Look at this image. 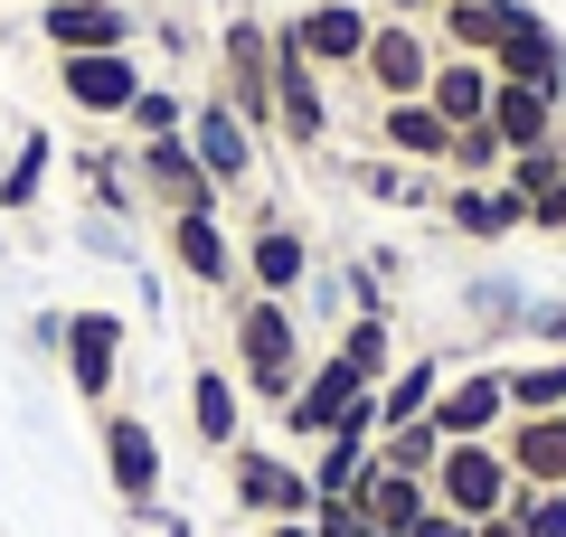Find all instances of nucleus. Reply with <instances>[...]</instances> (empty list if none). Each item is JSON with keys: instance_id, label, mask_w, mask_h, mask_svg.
Returning a JSON list of instances; mask_svg holds the SVG:
<instances>
[{"instance_id": "nucleus-1", "label": "nucleus", "mask_w": 566, "mask_h": 537, "mask_svg": "<svg viewBox=\"0 0 566 537\" xmlns=\"http://www.w3.org/2000/svg\"><path fill=\"white\" fill-rule=\"evenodd\" d=\"M227 368H237V387H245V406H264L274 415L293 387H303V368H312V330H303V312L293 302H274V293H227Z\"/></svg>"}, {"instance_id": "nucleus-2", "label": "nucleus", "mask_w": 566, "mask_h": 537, "mask_svg": "<svg viewBox=\"0 0 566 537\" xmlns=\"http://www.w3.org/2000/svg\"><path fill=\"white\" fill-rule=\"evenodd\" d=\"M312 274H322L312 227L293 218V208H255L245 236H237V283H245V293H274V302H303Z\"/></svg>"}, {"instance_id": "nucleus-3", "label": "nucleus", "mask_w": 566, "mask_h": 537, "mask_svg": "<svg viewBox=\"0 0 566 537\" xmlns=\"http://www.w3.org/2000/svg\"><path fill=\"white\" fill-rule=\"evenodd\" d=\"M227 499H237L245 528L312 518V472H303V453H283V443H237V453H227Z\"/></svg>"}, {"instance_id": "nucleus-4", "label": "nucleus", "mask_w": 566, "mask_h": 537, "mask_svg": "<svg viewBox=\"0 0 566 537\" xmlns=\"http://www.w3.org/2000/svg\"><path fill=\"white\" fill-rule=\"evenodd\" d=\"M218 104L245 123V133H274V29L245 10V20L218 29Z\"/></svg>"}, {"instance_id": "nucleus-5", "label": "nucleus", "mask_w": 566, "mask_h": 537, "mask_svg": "<svg viewBox=\"0 0 566 537\" xmlns=\"http://www.w3.org/2000/svg\"><path fill=\"white\" fill-rule=\"evenodd\" d=\"M95 462H104V491H114L123 509L161 499V481H170L161 424H151V415H133V406H104V415H95Z\"/></svg>"}, {"instance_id": "nucleus-6", "label": "nucleus", "mask_w": 566, "mask_h": 537, "mask_svg": "<svg viewBox=\"0 0 566 537\" xmlns=\"http://www.w3.org/2000/svg\"><path fill=\"white\" fill-rule=\"evenodd\" d=\"M123 339H133V320L123 312H104V302H85V312H66V339H57V368H66V387H76V406H114V387H123Z\"/></svg>"}, {"instance_id": "nucleus-7", "label": "nucleus", "mask_w": 566, "mask_h": 537, "mask_svg": "<svg viewBox=\"0 0 566 537\" xmlns=\"http://www.w3.org/2000/svg\"><path fill=\"white\" fill-rule=\"evenodd\" d=\"M510 491H520V472H510L501 434H491V443H444V462H434V509H453V518H501Z\"/></svg>"}, {"instance_id": "nucleus-8", "label": "nucleus", "mask_w": 566, "mask_h": 537, "mask_svg": "<svg viewBox=\"0 0 566 537\" xmlns=\"http://www.w3.org/2000/svg\"><path fill=\"white\" fill-rule=\"evenodd\" d=\"M434 29L424 20H397V10H378V29H368V57H359V85L378 104H406V95H424V76H434Z\"/></svg>"}, {"instance_id": "nucleus-9", "label": "nucleus", "mask_w": 566, "mask_h": 537, "mask_svg": "<svg viewBox=\"0 0 566 537\" xmlns=\"http://www.w3.org/2000/svg\"><path fill=\"white\" fill-rule=\"evenodd\" d=\"M161 255L180 283H199V293H237V227H227V208H180V218H161Z\"/></svg>"}, {"instance_id": "nucleus-10", "label": "nucleus", "mask_w": 566, "mask_h": 537, "mask_svg": "<svg viewBox=\"0 0 566 537\" xmlns=\"http://www.w3.org/2000/svg\"><path fill=\"white\" fill-rule=\"evenodd\" d=\"M274 141H293V151H322L331 141V76L283 29H274Z\"/></svg>"}, {"instance_id": "nucleus-11", "label": "nucleus", "mask_w": 566, "mask_h": 537, "mask_svg": "<svg viewBox=\"0 0 566 537\" xmlns=\"http://www.w3.org/2000/svg\"><path fill=\"white\" fill-rule=\"evenodd\" d=\"M424 424H434L444 443H491V434L510 424V378H501V358H472V368H453Z\"/></svg>"}, {"instance_id": "nucleus-12", "label": "nucleus", "mask_w": 566, "mask_h": 537, "mask_svg": "<svg viewBox=\"0 0 566 537\" xmlns=\"http://www.w3.org/2000/svg\"><path fill=\"white\" fill-rule=\"evenodd\" d=\"M151 85V66H142V48H104V57H57V95L76 104L85 123H123L133 114V95Z\"/></svg>"}, {"instance_id": "nucleus-13", "label": "nucleus", "mask_w": 566, "mask_h": 537, "mask_svg": "<svg viewBox=\"0 0 566 537\" xmlns=\"http://www.w3.org/2000/svg\"><path fill=\"white\" fill-rule=\"evenodd\" d=\"M133 179H142V208L151 218H180V208H227L218 179L199 170V151H189V133L170 141H133Z\"/></svg>"}, {"instance_id": "nucleus-14", "label": "nucleus", "mask_w": 566, "mask_h": 537, "mask_svg": "<svg viewBox=\"0 0 566 537\" xmlns=\"http://www.w3.org/2000/svg\"><path fill=\"white\" fill-rule=\"evenodd\" d=\"M189 151H199V170L218 179V199H237V189H255V160H264V141L245 133V123L227 114L218 95H199V104H189Z\"/></svg>"}, {"instance_id": "nucleus-15", "label": "nucleus", "mask_w": 566, "mask_h": 537, "mask_svg": "<svg viewBox=\"0 0 566 537\" xmlns=\"http://www.w3.org/2000/svg\"><path fill=\"white\" fill-rule=\"evenodd\" d=\"M368 29H378V10H349V0H312L303 20H283V39L303 48V57L322 66V76H359Z\"/></svg>"}, {"instance_id": "nucleus-16", "label": "nucleus", "mask_w": 566, "mask_h": 537, "mask_svg": "<svg viewBox=\"0 0 566 537\" xmlns=\"http://www.w3.org/2000/svg\"><path fill=\"white\" fill-rule=\"evenodd\" d=\"M39 39L57 48V57H104V48H142V20L123 0H48Z\"/></svg>"}, {"instance_id": "nucleus-17", "label": "nucleus", "mask_w": 566, "mask_h": 537, "mask_svg": "<svg viewBox=\"0 0 566 537\" xmlns=\"http://www.w3.org/2000/svg\"><path fill=\"white\" fill-rule=\"evenodd\" d=\"M434 208H444V227H453V236H472V245H510V236H528V199L510 189V179H453Z\"/></svg>"}, {"instance_id": "nucleus-18", "label": "nucleus", "mask_w": 566, "mask_h": 537, "mask_svg": "<svg viewBox=\"0 0 566 537\" xmlns=\"http://www.w3.org/2000/svg\"><path fill=\"white\" fill-rule=\"evenodd\" d=\"M189 443L218 453V462L245 443V387H237L227 358H199V368H189Z\"/></svg>"}, {"instance_id": "nucleus-19", "label": "nucleus", "mask_w": 566, "mask_h": 537, "mask_svg": "<svg viewBox=\"0 0 566 537\" xmlns=\"http://www.w3.org/2000/svg\"><path fill=\"white\" fill-rule=\"evenodd\" d=\"M491 76H501V85H538V95L566 104V29L547 20V10H528V20L491 48Z\"/></svg>"}, {"instance_id": "nucleus-20", "label": "nucleus", "mask_w": 566, "mask_h": 537, "mask_svg": "<svg viewBox=\"0 0 566 537\" xmlns=\"http://www.w3.org/2000/svg\"><path fill=\"white\" fill-rule=\"evenodd\" d=\"M349 509H359L378 537H406L424 509H434V481H416V472H397V462L368 453V472H359V491H349Z\"/></svg>"}, {"instance_id": "nucleus-21", "label": "nucleus", "mask_w": 566, "mask_h": 537, "mask_svg": "<svg viewBox=\"0 0 566 537\" xmlns=\"http://www.w3.org/2000/svg\"><path fill=\"white\" fill-rule=\"evenodd\" d=\"M528 10H538V0H444V10H434V48H453V57H482V66H491V48H501Z\"/></svg>"}, {"instance_id": "nucleus-22", "label": "nucleus", "mask_w": 566, "mask_h": 537, "mask_svg": "<svg viewBox=\"0 0 566 537\" xmlns=\"http://www.w3.org/2000/svg\"><path fill=\"white\" fill-rule=\"evenodd\" d=\"M378 151H387V160H406V170H444V151H453V123L434 114L424 95L378 104Z\"/></svg>"}, {"instance_id": "nucleus-23", "label": "nucleus", "mask_w": 566, "mask_h": 537, "mask_svg": "<svg viewBox=\"0 0 566 537\" xmlns=\"http://www.w3.org/2000/svg\"><path fill=\"white\" fill-rule=\"evenodd\" d=\"M501 453L520 472V491H566V415H510Z\"/></svg>"}, {"instance_id": "nucleus-24", "label": "nucleus", "mask_w": 566, "mask_h": 537, "mask_svg": "<svg viewBox=\"0 0 566 537\" xmlns=\"http://www.w3.org/2000/svg\"><path fill=\"white\" fill-rule=\"evenodd\" d=\"M491 85H501V76H491L482 57H453V48H444V57H434V76H424V104H434V114L463 133V123L491 114Z\"/></svg>"}, {"instance_id": "nucleus-25", "label": "nucleus", "mask_w": 566, "mask_h": 537, "mask_svg": "<svg viewBox=\"0 0 566 537\" xmlns=\"http://www.w3.org/2000/svg\"><path fill=\"white\" fill-rule=\"evenodd\" d=\"M444 378H453V358H434V349L397 358V378L378 387V434H387V424H424V415H434V397H444Z\"/></svg>"}, {"instance_id": "nucleus-26", "label": "nucleus", "mask_w": 566, "mask_h": 537, "mask_svg": "<svg viewBox=\"0 0 566 537\" xmlns=\"http://www.w3.org/2000/svg\"><path fill=\"white\" fill-rule=\"evenodd\" d=\"M331 358H349L359 387H387L397 378V312H349L340 339H331Z\"/></svg>"}, {"instance_id": "nucleus-27", "label": "nucleus", "mask_w": 566, "mask_h": 537, "mask_svg": "<svg viewBox=\"0 0 566 537\" xmlns=\"http://www.w3.org/2000/svg\"><path fill=\"white\" fill-rule=\"evenodd\" d=\"M557 95H538V85H491V133L510 141V151H538V141H557Z\"/></svg>"}, {"instance_id": "nucleus-28", "label": "nucleus", "mask_w": 566, "mask_h": 537, "mask_svg": "<svg viewBox=\"0 0 566 537\" xmlns=\"http://www.w3.org/2000/svg\"><path fill=\"white\" fill-rule=\"evenodd\" d=\"M48 170H57V133H39V123H20V151L0 160V218H29L48 189Z\"/></svg>"}, {"instance_id": "nucleus-29", "label": "nucleus", "mask_w": 566, "mask_h": 537, "mask_svg": "<svg viewBox=\"0 0 566 537\" xmlns=\"http://www.w3.org/2000/svg\"><path fill=\"white\" fill-rule=\"evenodd\" d=\"M76 179H85V199H95L104 218H151V208H142V179H133V141H123V151H76Z\"/></svg>"}, {"instance_id": "nucleus-30", "label": "nucleus", "mask_w": 566, "mask_h": 537, "mask_svg": "<svg viewBox=\"0 0 566 537\" xmlns=\"http://www.w3.org/2000/svg\"><path fill=\"white\" fill-rule=\"evenodd\" d=\"M510 415H566V349H538V358H510Z\"/></svg>"}, {"instance_id": "nucleus-31", "label": "nucleus", "mask_w": 566, "mask_h": 537, "mask_svg": "<svg viewBox=\"0 0 566 537\" xmlns=\"http://www.w3.org/2000/svg\"><path fill=\"white\" fill-rule=\"evenodd\" d=\"M349 179H359L378 208H434V199H444V189H434V170H406V160H387V151H378V160H359Z\"/></svg>"}, {"instance_id": "nucleus-32", "label": "nucleus", "mask_w": 566, "mask_h": 537, "mask_svg": "<svg viewBox=\"0 0 566 537\" xmlns=\"http://www.w3.org/2000/svg\"><path fill=\"white\" fill-rule=\"evenodd\" d=\"M170 133H189V95L180 85H142L133 114H123V141H170Z\"/></svg>"}, {"instance_id": "nucleus-33", "label": "nucleus", "mask_w": 566, "mask_h": 537, "mask_svg": "<svg viewBox=\"0 0 566 537\" xmlns=\"http://www.w3.org/2000/svg\"><path fill=\"white\" fill-rule=\"evenodd\" d=\"M501 170H510V141L491 133V114L463 123V133H453V151H444V179H501Z\"/></svg>"}, {"instance_id": "nucleus-34", "label": "nucleus", "mask_w": 566, "mask_h": 537, "mask_svg": "<svg viewBox=\"0 0 566 537\" xmlns=\"http://www.w3.org/2000/svg\"><path fill=\"white\" fill-rule=\"evenodd\" d=\"M378 462H397V472L434 481V462H444V434H434V424H387V434H378Z\"/></svg>"}, {"instance_id": "nucleus-35", "label": "nucleus", "mask_w": 566, "mask_h": 537, "mask_svg": "<svg viewBox=\"0 0 566 537\" xmlns=\"http://www.w3.org/2000/svg\"><path fill=\"white\" fill-rule=\"evenodd\" d=\"M501 179H510V189H520L528 208H538L547 189H557V179H566V133H557V141H538V151H510V170H501Z\"/></svg>"}, {"instance_id": "nucleus-36", "label": "nucleus", "mask_w": 566, "mask_h": 537, "mask_svg": "<svg viewBox=\"0 0 566 537\" xmlns=\"http://www.w3.org/2000/svg\"><path fill=\"white\" fill-rule=\"evenodd\" d=\"M520 537H566V491H510Z\"/></svg>"}, {"instance_id": "nucleus-37", "label": "nucleus", "mask_w": 566, "mask_h": 537, "mask_svg": "<svg viewBox=\"0 0 566 537\" xmlns=\"http://www.w3.org/2000/svg\"><path fill=\"white\" fill-rule=\"evenodd\" d=\"M312 537H368V518L349 499H312Z\"/></svg>"}, {"instance_id": "nucleus-38", "label": "nucleus", "mask_w": 566, "mask_h": 537, "mask_svg": "<svg viewBox=\"0 0 566 537\" xmlns=\"http://www.w3.org/2000/svg\"><path fill=\"white\" fill-rule=\"evenodd\" d=\"M538 349H566V302H528V320H520Z\"/></svg>"}, {"instance_id": "nucleus-39", "label": "nucleus", "mask_w": 566, "mask_h": 537, "mask_svg": "<svg viewBox=\"0 0 566 537\" xmlns=\"http://www.w3.org/2000/svg\"><path fill=\"white\" fill-rule=\"evenodd\" d=\"M472 312L482 320H528V302L510 293V283H472Z\"/></svg>"}, {"instance_id": "nucleus-40", "label": "nucleus", "mask_w": 566, "mask_h": 537, "mask_svg": "<svg viewBox=\"0 0 566 537\" xmlns=\"http://www.w3.org/2000/svg\"><path fill=\"white\" fill-rule=\"evenodd\" d=\"M528 227H538V236H566V179H557V189H547L538 208H528Z\"/></svg>"}, {"instance_id": "nucleus-41", "label": "nucleus", "mask_w": 566, "mask_h": 537, "mask_svg": "<svg viewBox=\"0 0 566 537\" xmlns=\"http://www.w3.org/2000/svg\"><path fill=\"white\" fill-rule=\"evenodd\" d=\"M406 537H472V518H453V509H424Z\"/></svg>"}, {"instance_id": "nucleus-42", "label": "nucleus", "mask_w": 566, "mask_h": 537, "mask_svg": "<svg viewBox=\"0 0 566 537\" xmlns=\"http://www.w3.org/2000/svg\"><path fill=\"white\" fill-rule=\"evenodd\" d=\"M472 537H520V518H510V509L501 518H472Z\"/></svg>"}, {"instance_id": "nucleus-43", "label": "nucleus", "mask_w": 566, "mask_h": 537, "mask_svg": "<svg viewBox=\"0 0 566 537\" xmlns=\"http://www.w3.org/2000/svg\"><path fill=\"white\" fill-rule=\"evenodd\" d=\"M245 537H312V518H274V528H245Z\"/></svg>"}, {"instance_id": "nucleus-44", "label": "nucleus", "mask_w": 566, "mask_h": 537, "mask_svg": "<svg viewBox=\"0 0 566 537\" xmlns=\"http://www.w3.org/2000/svg\"><path fill=\"white\" fill-rule=\"evenodd\" d=\"M387 10H397V20H424V10H444V0H387Z\"/></svg>"}, {"instance_id": "nucleus-45", "label": "nucleus", "mask_w": 566, "mask_h": 537, "mask_svg": "<svg viewBox=\"0 0 566 537\" xmlns=\"http://www.w3.org/2000/svg\"><path fill=\"white\" fill-rule=\"evenodd\" d=\"M161 537H199V528H189V518H180V509H170V518H161Z\"/></svg>"}, {"instance_id": "nucleus-46", "label": "nucleus", "mask_w": 566, "mask_h": 537, "mask_svg": "<svg viewBox=\"0 0 566 537\" xmlns=\"http://www.w3.org/2000/svg\"><path fill=\"white\" fill-rule=\"evenodd\" d=\"M349 10H387V0H349Z\"/></svg>"}]
</instances>
